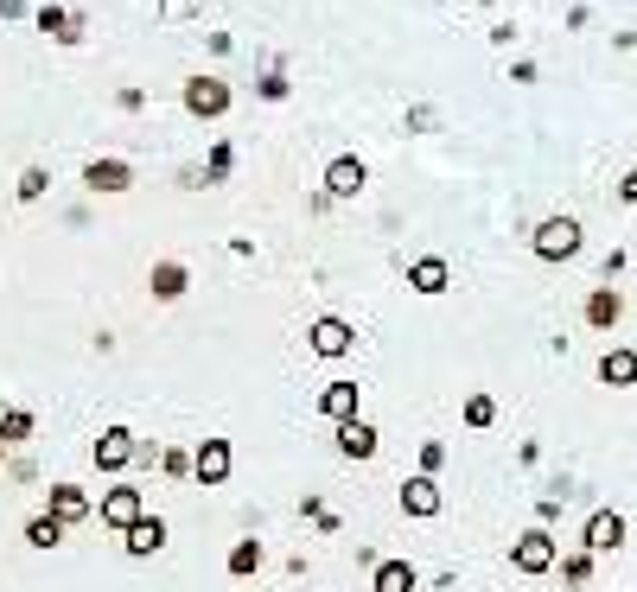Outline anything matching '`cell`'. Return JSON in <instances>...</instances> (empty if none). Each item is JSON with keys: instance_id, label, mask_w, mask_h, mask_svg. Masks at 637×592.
Returning <instances> with one entry per match:
<instances>
[{"instance_id": "obj_32", "label": "cell", "mask_w": 637, "mask_h": 592, "mask_svg": "<svg viewBox=\"0 0 637 592\" xmlns=\"http://www.w3.org/2000/svg\"><path fill=\"white\" fill-rule=\"evenodd\" d=\"M618 191H625V198H631V204H637V172H631V179H625V185H618Z\"/></svg>"}, {"instance_id": "obj_14", "label": "cell", "mask_w": 637, "mask_h": 592, "mask_svg": "<svg viewBox=\"0 0 637 592\" xmlns=\"http://www.w3.org/2000/svg\"><path fill=\"white\" fill-rule=\"evenodd\" d=\"M338 452H344V459H376V427L364 421V414L338 427Z\"/></svg>"}, {"instance_id": "obj_18", "label": "cell", "mask_w": 637, "mask_h": 592, "mask_svg": "<svg viewBox=\"0 0 637 592\" xmlns=\"http://www.w3.org/2000/svg\"><path fill=\"white\" fill-rule=\"evenodd\" d=\"M160 548H166V522L160 516H141L128 529V554H134V561H147V554H160Z\"/></svg>"}, {"instance_id": "obj_5", "label": "cell", "mask_w": 637, "mask_h": 592, "mask_svg": "<svg viewBox=\"0 0 637 592\" xmlns=\"http://www.w3.org/2000/svg\"><path fill=\"white\" fill-rule=\"evenodd\" d=\"M90 459L102 465V472H122L128 459H141V446H134V433H128V427H102V440L90 446Z\"/></svg>"}, {"instance_id": "obj_16", "label": "cell", "mask_w": 637, "mask_h": 592, "mask_svg": "<svg viewBox=\"0 0 637 592\" xmlns=\"http://www.w3.org/2000/svg\"><path fill=\"white\" fill-rule=\"evenodd\" d=\"M402 510H408V516H440V484L427 478V472L408 478V484H402Z\"/></svg>"}, {"instance_id": "obj_34", "label": "cell", "mask_w": 637, "mask_h": 592, "mask_svg": "<svg viewBox=\"0 0 637 592\" xmlns=\"http://www.w3.org/2000/svg\"><path fill=\"white\" fill-rule=\"evenodd\" d=\"M491 7H497V0H491Z\"/></svg>"}, {"instance_id": "obj_22", "label": "cell", "mask_w": 637, "mask_h": 592, "mask_svg": "<svg viewBox=\"0 0 637 592\" xmlns=\"http://www.w3.org/2000/svg\"><path fill=\"white\" fill-rule=\"evenodd\" d=\"M26 433H32V414H26V408H0V440H7V446H20Z\"/></svg>"}, {"instance_id": "obj_8", "label": "cell", "mask_w": 637, "mask_h": 592, "mask_svg": "<svg viewBox=\"0 0 637 592\" xmlns=\"http://www.w3.org/2000/svg\"><path fill=\"white\" fill-rule=\"evenodd\" d=\"M625 516H618V510H593L587 516V548L593 554H618V548H625Z\"/></svg>"}, {"instance_id": "obj_20", "label": "cell", "mask_w": 637, "mask_h": 592, "mask_svg": "<svg viewBox=\"0 0 637 592\" xmlns=\"http://www.w3.org/2000/svg\"><path fill=\"white\" fill-rule=\"evenodd\" d=\"M408 287H415V293H446V261L440 255L415 261V268H408Z\"/></svg>"}, {"instance_id": "obj_23", "label": "cell", "mask_w": 637, "mask_h": 592, "mask_svg": "<svg viewBox=\"0 0 637 592\" xmlns=\"http://www.w3.org/2000/svg\"><path fill=\"white\" fill-rule=\"evenodd\" d=\"M561 580H567V586H587V580H593V548L567 554V561H561Z\"/></svg>"}, {"instance_id": "obj_6", "label": "cell", "mask_w": 637, "mask_h": 592, "mask_svg": "<svg viewBox=\"0 0 637 592\" xmlns=\"http://www.w3.org/2000/svg\"><path fill=\"white\" fill-rule=\"evenodd\" d=\"M185 109L204 115V121H217L223 109H230V83H217V77H192V83H185Z\"/></svg>"}, {"instance_id": "obj_19", "label": "cell", "mask_w": 637, "mask_h": 592, "mask_svg": "<svg viewBox=\"0 0 637 592\" xmlns=\"http://www.w3.org/2000/svg\"><path fill=\"white\" fill-rule=\"evenodd\" d=\"M370 592H415V567H408V561H376Z\"/></svg>"}, {"instance_id": "obj_13", "label": "cell", "mask_w": 637, "mask_h": 592, "mask_svg": "<svg viewBox=\"0 0 637 592\" xmlns=\"http://www.w3.org/2000/svg\"><path fill=\"white\" fill-rule=\"evenodd\" d=\"M147 287H153V300H179V293L192 287V268H185V261H153Z\"/></svg>"}, {"instance_id": "obj_7", "label": "cell", "mask_w": 637, "mask_h": 592, "mask_svg": "<svg viewBox=\"0 0 637 592\" xmlns=\"http://www.w3.org/2000/svg\"><path fill=\"white\" fill-rule=\"evenodd\" d=\"M364 185H370V172H364L357 153H338V160L325 166V191H332V198H357Z\"/></svg>"}, {"instance_id": "obj_33", "label": "cell", "mask_w": 637, "mask_h": 592, "mask_svg": "<svg viewBox=\"0 0 637 592\" xmlns=\"http://www.w3.org/2000/svg\"><path fill=\"white\" fill-rule=\"evenodd\" d=\"M0 459H7V440H0Z\"/></svg>"}, {"instance_id": "obj_21", "label": "cell", "mask_w": 637, "mask_h": 592, "mask_svg": "<svg viewBox=\"0 0 637 592\" xmlns=\"http://www.w3.org/2000/svg\"><path fill=\"white\" fill-rule=\"evenodd\" d=\"M64 529H71V522H58L51 510H45V516H32V522H26V548H58V542H64Z\"/></svg>"}, {"instance_id": "obj_12", "label": "cell", "mask_w": 637, "mask_h": 592, "mask_svg": "<svg viewBox=\"0 0 637 592\" xmlns=\"http://www.w3.org/2000/svg\"><path fill=\"white\" fill-rule=\"evenodd\" d=\"M83 185H90V191H128L134 166L128 160H90V166H83Z\"/></svg>"}, {"instance_id": "obj_9", "label": "cell", "mask_w": 637, "mask_h": 592, "mask_svg": "<svg viewBox=\"0 0 637 592\" xmlns=\"http://www.w3.org/2000/svg\"><path fill=\"white\" fill-rule=\"evenodd\" d=\"M319 414H325V421H357V382H325V389H319Z\"/></svg>"}, {"instance_id": "obj_17", "label": "cell", "mask_w": 637, "mask_h": 592, "mask_svg": "<svg viewBox=\"0 0 637 592\" xmlns=\"http://www.w3.org/2000/svg\"><path fill=\"white\" fill-rule=\"evenodd\" d=\"M599 382H612V389H631V382H637V351L612 344V351L599 357Z\"/></svg>"}, {"instance_id": "obj_4", "label": "cell", "mask_w": 637, "mask_h": 592, "mask_svg": "<svg viewBox=\"0 0 637 592\" xmlns=\"http://www.w3.org/2000/svg\"><path fill=\"white\" fill-rule=\"evenodd\" d=\"M536 255H542V261L580 255V223H574V217H548L542 230H536Z\"/></svg>"}, {"instance_id": "obj_24", "label": "cell", "mask_w": 637, "mask_h": 592, "mask_svg": "<svg viewBox=\"0 0 637 592\" xmlns=\"http://www.w3.org/2000/svg\"><path fill=\"white\" fill-rule=\"evenodd\" d=\"M223 567H230V573H255V567H262V542H236Z\"/></svg>"}, {"instance_id": "obj_28", "label": "cell", "mask_w": 637, "mask_h": 592, "mask_svg": "<svg viewBox=\"0 0 637 592\" xmlns=\"http://www.w3.org/2000/svg\"><path fill=\"white\" fill-rule=\"evenodd\" d=\"M440 465H446V446H440V440H427V446H421V472H427V478H434V472H440Z\"/></svg>"}, {"instance_id": "obj_3", "label": "cell", "mask_w": 637, "mask_h": 592, "mask_svg": "<svg viewBox=\"0 0 637 592\" xmlns=\"http://www.w3.org/2000/svg\"><path fill=\"white\" fill-rule=\"evenodd\" d=\"M230 465H236L230 440H198V452H192V478L204 484V491H217V484L230 478Z\"/></svg>"}, {"instance_id": "obj_1", "label": "cell", "mask_w": 637, "mask_h": 592, "mask_svg": "<svg viewBox=\"0 0 637 592\" xmlns=\"http://www.w3.org/2000/svg\"><path fill=\"white\" fill-rule=\"evenodd\" d=\"M96 510H102V522H109V529H122V535H128L134 522L147 516V497H141V484H115V491H102Z\"/></svg>"}, {"instance_id": "obj_10", "label": "cell", "mask_w": 637, "mask_h": 592, "mask_svg": "<svg viewBox=\"0 0 637 592\" xmlns=\"http://www.w3.org/2000/svg\"><path fill=\"white\" fill-rule=\"evenodd\" d=\"M306 338H313V351H319V357H344V351L357 344V332H351L344 319H313V332H306Z\"/></svg>"}, {"instance_id": "obj_26", "label": "cell", "mask_w": 637, "mask_h": 592, "mask_svg": "<svg viewBox=\"0 0 637 592\" xmlns=\"http://www.w3.org/2000/svg\"><path fill=\"white\" fill-rule=\"evenodd\" d=\"M160 465H166V478H192V452H185V446H166Z\"/></svg>"}, {"instance_id": "obj_2", "label": "cell", "mask_w": 637, "mask_h": 592, "mask_svg": "<svg viewBox=\"0 0 637 592\" xmlns=\"http://www.w3.org/2000/svg\"><path fill=\"white\" fill-rule=\"evenodd\" d=\"M555 561H561V548H555V535H548V529H529L523 542L510 548V567L516 573H548Z\"/></svg>"}, {"instance_id": "obj_29", "label": "cell", "mask_w": 637, "mask_h": 592, "mask_svg": "<svg viewBox=\"0 0 637 592\" xmlns=\"http://www.w3.org/2000/svg\"><path fill=\"white\" fill-rule=\"evenodd\" d=\"M223 172H230V147H217V153H211V172H204V179H211V185H217V179H223Z\"/></svg>"}, {"instance_id": "obj_15", "label": "cell", "mask_w": 637, "mask_h": 592, "mask_svg": "<svg viewBox=\"0 0 637 592\" xmlns=\"http://www.w3.org/2000/svg\"><path fill=\"white\" fill-rule=\"evenodd\" d=\"M618 319H625V300H618L612 287H593L587 293V325H593V332H612Z\"/></svg>"}, {"instance_id": "obj_30", "label": "cell", "mask_w": 637, "mask_h": 592, "mask_svg": "<svg viewBox=\"0 0 637 592\" xmlns=\"http://www.w3.org/2000/svg\"><path fill=\"white\" fill-rule=\"evenodd\" d=\"M262 96H268V102H281V96H287V77H281V71L262 77Z\"/></svg>"}, {"instance_id": "obj_11", "label": "cell", "mask_w": 637, "mask_h": 592, "mask_svg": "<svg viewBox=\"0 0 637 592\" xmlns=\"http://www.w3.org/2000/svg\"><path fill=\"white\" fill-rule=\"evenodd\" d=\"M45 510H51V516H58V522H83V516H90V510H96V503H90V497H83V484H51V497H45Z\"/></svg>"}, {"instance_id": "obj_31", "label": "cell", "mask_w": 637, "mask_h": 592, "mask_svg": "<svg viewBox=\"0 0 637 592\" xmlns=\"http://www.w3.org/2000/svg\"><path fill=\"white\" fill-rule=\"evenodd\" d=\"M192 7H198V0H160V13H166V20H185Z\"/></svg>"}, {"instance_id": "obj_27", "label": "cell", "mask_w": 637, "mask_h": 592, "mask_svg": "<svg viewBox=\"0 0 637 592\" xmlns=\"http://www.w3.org/2000/svg\"><path fill=\"white\" fill-rule=\"evenodd\" d=\"M491 414H497L491 395H472V402H466V427H491Z\"/></svg>"}, {"instance_id": "obj_25", "label": "cell", "mask_w": 637, "mask_h": 592, "mask_svg": "<svg viewBox=\"0 0 637 592\" xmlns=\"http://www.w3.org/2000/svg\"><path fill=\"white\" fill-rule=\"evenodd\" d=\"M45 185H51V172H45V166H26V172H20V198H26V204H32V198H45Z\"/></svg>"}]
</instances>
